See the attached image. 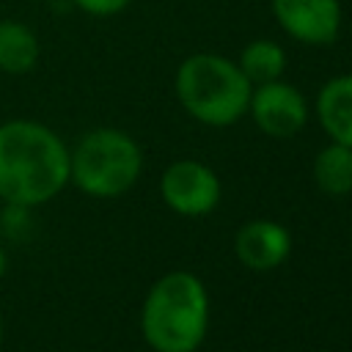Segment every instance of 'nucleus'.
I'll list each match as a JSON object with an SVG mask.
<instances>
[{"label": "nucleus", "mask_w": 352, "mask_h": 352, "mask_svg": "<svg viewBox=\"0 0 352 352\" xmlns=\"http://www.w3.org/2000/svg\"><path fill=\"white\" fill-rule=\"evenodd\" d=\"M69 184V148L41 121L11 118L0 124V201L33 209Z\"/></svg>", "instance_id": "obj_1"}, {"label": "nucleus", "mask_w": 352, "mask_h": 352, "mask_svg": "<svg viewBox=\"0 0 352 352\" xmlns=\"http://www.w3.org/2000/svg\"><path fill=\"white\" fill-rule=\"evenodd\" d=\"M209 327V297L192 272H168L146 294L140 330L154 352H195Z\"/></svg>", "instance_id": "obj_2"}, {"label": "nucleus", "mask_w": 352, "mask_h": 352, "mask_svg": "<svg viewBox=\"0 0 352 352\" xmlns=\"http://www.w3.org/2000/svg\"><path fill=\"white\" fill-rule=\"evenodd\" d=\"M253 85L242 69L214 52H195L176 69L182 107L206 126H228L248 113Z\"/></svg>", "instance_id": "obj_3"}, {"label": "nucleus", "mask_w": 352, "mask_h": 352, "mask_svg": "<svg viewBox=\"0 0 352 352\" xmlns=\"http://www.w3.org/2000/svg\"><path fill=\"white\" fill-rule=\"evenodd\" d=\"M143 168L140 146L132 135L99 126L80 138L69 151V182L94 198H116L126 192Z\"/></svg>", "instance_id": "obj_4"}, {"label": "nucleus", "mask_w": 352, "mask_h": 352, "mask_svg": "<svg viewBox=\"0 0 352 352\" xmlns=\"http://www.w3.org/2000/svg\"><path fill=\"white\" fill-rule=\"evenodd\" d=\"M162 201L187 217L206 214L220 201V179L214 170L198 160H179L165 168L160 179Z\"/></svg>", "instance_id": "obj_5"}, {"label": "nucleus", "mask_w": 352, "mask_h": 352, "mask_svg": "<svg viewBox=\"0 0 352 352\" xmlns=\"http://www.w3.org/2000/svg\"><path fill=\"white\" fill-rule=\"evenodd\" d=\"M248 113L253 116L256 126L270 138H292L308 121V102L305 96L283 80H270L253 85Z\"/></svg>", "instance_id": "obj_6"}, {"label": "nucleus", "mask_w": 352, "mask_h": 352, "mask_svg": "<svg viewBox=\"0 0 352 352\" xmlns=\"http://www.w3.org/2000/svg\"><path fill=\"white\" fill-rule=\"evenodd\" d=\"M278 25L300 44L322 47L341 30V0H272Z\"/></svg>", "instance_id": "obj_7"}, {"label": "nucleus", "mask_w": 352, "mask_h": 352, "mask_svg": "<svg viewBox=\"0 0 352 352\" xmlns=\"http://www.w3.org/2000/svg\"><path fill=\"white\" fill-rule=\"evenodd\" d=\"M236 258L250 270H275L292 250V234L275 220H250L236 231Z\"/></svg>", "instance_id": "obj_8"}, {"label": "nucleus", "mask_w": 352, "mask_h": 352, "mask_svg": "<svg viewBox=\"0 0 352 352\" xmlns=\"http://www.w3.org/2000/svg\"><path fill=\"white\" fill-rule=\"evenodd\" d=\"M316 118L330 140L352 146V74L330 77L319 88Z\"/></svg>", "instance_id": "obj_9"}, {"label": "nucleus", "mask_w": 352, "mask_h": 352, "mask_svg": "<svg viewBox=\"0 0 352 352\" xmlns=\"http://www.w3.org/2000/svg\"><path fill=\"white\" fill-rule=\"evenodd\" d=\"M38 36L22 19H0V72L22 77L38 63Z\"/></svg>", "instance_id": "obj_10"}, {"label": "nucleus", "mask_w": 352, "mask_h": 352, "mask_svg": "<svg viewBox=\"0 0 352 352\" xmlns=\"http://www.w3.org/2000/svg\"><path fill=\"white\" fill-rule=\"evenodd\" d=\"M314 179L327 195L352 192V146L330 140L314 160Z\"/></svg>", "instance_id": "obj_11"}, {"label": "nucleus", "mask_w": 352, "mask_h": 352, "mask_svg": "<svg viewBox=\"0 0 352 352\" xmlns=\"http://www.w3.org/2000/svg\"><path fill=\"white\" fill-rule=\"evenodd\" d=\"M236 66L242 69L250 85H261L270 80H280L286 69V52L272 38H253L250 44L242 47Z\"/></svg>", "instance_id": "obj_12"}, {"label": "nucleus", "mask_w": 352, "mask_h": 352, "mask_svg": "<svg viewBox=\"0 0 352 352\" xmlns=\"http://www.w3.org/2000/svg\"><path fill=\"white\" fill-rule=\"evenodd\" d=\"M80 11H85L88 16H99V19H104V16H116V14H121L132 0H72Z\"/></svg>", "instance_id": "obj_13"}, {"label": "nucleus", "mask_w": 352, "mask_h": 352, "mask_svg": "<svg viewBox=\"0 0 352 352\" xmlns=\"http://www.w3.org/2000/svg\"><path fill=\"white\" fill-rule=\"evenodd\" d=\"M6 270H8V256H6V250L0 248V280H3V275H6Z\"/></svg>", "instance_id": "obj_14"}, {"label": "nucleus", "mask_w": 352, "mask_h": 352, "mask_svg": "<svg viewBox=\"0 0 352 352\" xmlns=\"http://www.w3.org/2000/svg\"><path fill=\"white\" fill-rule=\"evenodd\" d=\"M0 341H3V316H0Z\"/></svg>", "instance_id": "obj_15"}]
</instances>
